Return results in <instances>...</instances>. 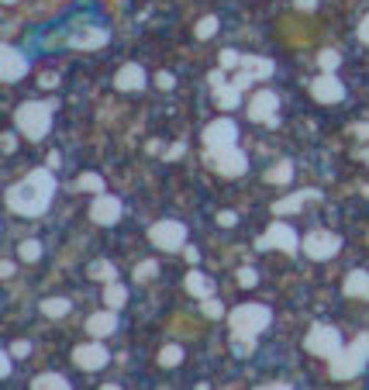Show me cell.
<instances>
[{
	"mask_svg": "<svg viewBox=\"0 0 369 390\" xmlns=\"http://www.w3.org/2000/svg\"><path fill=\"white\" fill-rule=\"evenodd\" d=\"M55 197V177L52 169H31L25 180H18L7 190V208L25 218H38L45 214Z\"/></svg>",
	"mask_w": 369,
	"mask_h": 390,
	"instance_id": "cell-1",
	"label": "cell"
},
{
	"mask_svg": "<svg viewBox=\"0 0 369 390\" xmlns=\"http://www.w3.org/2000/svg\"><path fill=\"white\" fill-rule=\"evenodd\" d=\"M52 111L55 104H45V101H28L14 111V125L18 131L31 138V142H38V138H45L49 128H52Z\"/></svg>",
	"mask_w": 369,
	"mask_h": 390,
	"instance_id": "cell-2",
	"label": "cell"
},
{
	"mask_svg": "<svg viewBox=\"0 0 369 390\" xmlns=\"http://www.w3.org/2000/svg\"><path fill=\"white\" fill-rule=\"evenodd\" d=\"M366 363H369V332H363V335H356V342L348 349H342L328 363V369H331L335 380H352V377H359L366 369Z\"/></svg>",
	"mask_w": 369,
	"mask_h": 390,
	"instance_id": "cell-3",
	"label": "cell"
},
{
	"mask_svg": "<svg viewBox=\"0 0 369 390\" xmlns=\"http://www.w3.org/2000/svg\"><path fill=\"white\" fill-rule=\"evenodd\" d=\"M228 321H232V335H259L269 328L273 311L266 304H242L228 314Z\"/></svg>",
	"mask_w": 369,
	"mask_h": 390,
	"instance_id": "cell-4",
	"label": "cell"
},
{
	"mask_svg": "<svg viewBox=\"0 0 369 390\" xmlns=\"http://www.w3.org/2000/svg\"><path fill=\"white\" fill-rule=\"evenodd\" d=\"M304 349L311 352V356H321V360H335L339 352H342V335H339V328H331V325H314L307 338H304Z\"/></svg>",
	"mask_w": 369,
	"mask_h": 390,
	"instance_id": "cell-5",
	"label": "cell"
},
{
	"mask_svg": "<svg viewBox=\"0 0 369 390\" xmlns=\"http://www.w3.org/2000/svg\"><path fill=\"white\" fill-rule=\"evenodd\" d=\"M300 249H304V256H311V260H317V262H324V260H331V256H339V249H342V238H339L335 232L314 228V232L304 235Z\"/></svg>",
	"mask_w": 369,
	"mask_h": 390,
	"instance_id": "cell-6",
	"label": "cell"
},
{
	"mask_svg": "<svg viewBox=\"0 0 369 390\" xmlns=\"http://www.w3.org/2000/svg\"><path fill=\"white\" fill-rule=\"evenodd\" d=\"M149 242L162 252H176L186 245V225L183 221H156L149 228Z\"/></svg>",
	"mask_w": 369,
	"mask_h": 390,
	"instance_id": "cell-7",
	"label": "cell"
},
{
	"mask_svg": "<svg viewBox=\"0 0 369 390\" xmlns=\"http://www.w3.org/2000/svg\"><path fill=\"white\" fill-rule=\"evenodd\" d=\"M208 162L211 169H217L221 177H242L249 169V159L238 145H228V149H208Z\"/></svg>",
	"mask_w": 369,
	"mask_h": 390,
	"instance_id": "cell-8",
	"label": "cell"
},
{
	"mask_svg": "<svg viewBox=\"0 0 369 390\" xmlns=\"http://www.w3.org/2000/svg\"><path fill=\"white\" fill-rule=\"evenodd\" d=\"M259 249H280V252H297L300 249V238H297V232H293L290 225H283V221H273L269 225V232L256 242Z\"/></svg>",
	"mask_w": 369,
	"mask_h": 390,
	"instance_id": "cell-9",
	"label": "cell"
},
{
	"mask_svg": "<svg viewBox=\"0 0 369 390\" xmlns=\"http://www.w3.org/2000/svg\"><path fill=\"white\" fill-rule=\"evenodd\" d=\"M204 145L208 149H228V145H238V125L232 118H217L204 128Z\"/></svg>",
	"mask_w": 369,
	"mask_h": 390,
	"instance_id": "cell-10",
	"label": "cell"
},
{
	"mask_svg": "<svg viewBox=\"0 0 369 390\" xmlns=\"http://www.w3.org/2000/svg\"><path fill=\"white\" fill-rule=\"evenodd\" d=\"M311 97L317 104H339L345 101V87L335 73H321L317 79H311Z\"/></svg>",
	"mask_w": 369,
	"mask_h": 390,
	"instance_id": "cell-11",
	"label": "cell"
},
{
	"mask_svg": "<svg viewBox=\"0 0 369 390\" xmlns=\"http://www.w3.org/2000/svg\"><path fill=\"white\" fill-rule=\"evenodd\" d=\"M25 73H28L25 52H18L14 45H4L0 49V77H4V83H18Z\"/></svg>",
	"mask_w": 369,
	"mask_h": 390,
	"instance_id": "cell-12",
	"label": "cell"
},
{
	"mask_svg": "<svg viewBox=\"0 0 369 390\" xmlns=\"http://www.w3.org/2000/svg\"><path fill=\"white\" fill-rule=\"evenodd\" d=\"M276 107H280V97L273 90H259L249 101V118L252 121H266V125H276Z\"/></svg>",
	"mask_w": 369,
	"mask_h": 390,
	"instance_id": "cell-13",
	"label": "cell"
},
{
	"mask_svg": "<svg viewBox=\"0 0 369 390\" xmlns=\"http://www.w3.org/2000/svg\"><path fill=\"white\" fill-rule=\"evenodd\" d=\"M121 201L118 197H110V194H97L93 197V204H90V218L97 221V225H118L121 221Z\"/></svg>",
	"mask_w": 369,
	"mask_h": 390,
	"instance_id": "cell-14",
	"label": "cell"
},
{
	"mask_svg": "<svg viewBox=\"0 0 369 390\" xmlns=\"http://www.w3.org/2000/svg\"><path fill=\"white\" fill-rule=\"evenodd\" d=\"M107 349L101 345V342H90V345H76V352H73V363L79 366V369H104L107 366Z\"/></svg>",
	"mask_w": 369,
	"mask_h": 390,
	"instance_id": "cell-15",
	"label": "cell"
},
{
	"mask_svg": "<svg viewBox=\"0 0 369 390\" xmlns=\"http://www.w3.org/2000/svg\"><path fill=\"white\" fill-rule=\"evenodd\" d=\"M114 87L118 90H125V94H138V90H145V69L138 66V62H128V66H121L118 69V77H114Z\"/></svg>",
	"mask_w": 369,
	"mask_h": 390,
	"instance_id": "cell-16",
	"label": "cell"
},
{
	"mask_svg": "<svg viewBox=\"0 0 369 390\" xmlns=\"http://www.w3.org/2000/svg\"><path fill=\"white\" fill-rule=\"evenodd\" d=\"M69 45L79 49V52H86V49H101V45H107V31L104 28H79V31L69 35Z\"/></svg>",
	"mask_w": 369,
	"mask_h": 390,
	"instance_id": "cell-17",
	"label": "cell"
},
{
	"mask_svg": "<svg viewBox=\"0 0 369 390\" xmlns=\"http://www.w3.org/2000/svg\"><path fill=\"white\" fill-rule=\"evenodd\" d=\"M114 328H118V311H114V308L97 311V314H90V318H86V332H90L93 338H107Z\"/></svg>",
	"mask_w": 369,
	"mask_h": 390,
	"instance_id": "cell-18",
	"label": "cell"
},
{
	"mask_svg": "<svg viewBox=\"0 0 369 390\" xmlns=\"http://www.w3.org/2000/svg\"><path fill=\"white\" fill-rule=\"evenodd\" d=\"M317 197H321L317 190H297V194H290V197L276 201V204H273V214H280V218H283V214H293V211H300L307 201H317Z\"/></svg>",
	"mask_w": 369,
	"mask_h": 390,
	"instance_id": "cell-19",
	"label": "cell"
},
{
	"mask_svg": "<svg viewBox=\"0 0 369 390\" xmlns=\"http://www.w3.org/2000/svg\"><path fill=\"white\" fill-rule=\"evenodd\" d=\"M345 297H356V301H369V273L356 269L345 277Z\"/></svg>",
	"mask_w": 369,
	"mask_h": 390,
	"instance_id": "cell-20",
	"label": "cell"
},
{
	"mask_svg": "<svg viewBox=\"0 0 369 390\" xmlns=\"http://www.w3.org/2000/svg\"><path fill=\"white\" fill-rule=\"evenodd\" d=\"M242 73H249L252 79H266V77H273V62L259 59V55H245L242 59Z\"/></svg>",
	"mask_w": 369,
	"mask_h": 390,
	"instance_id": "cell-21",
	"label": "cell"
},
{
	"mask_svg": "<svg viewBox=\"0 0 369 390\" xmlns=\"http://www.w3.org/2000/svg\"><path fill=\"white\" fill-rule=\"evenodd\" d=\"M186 290H190L193 297H200V301H208V297L214 294L211 280H208L204 273H197V269H190V273H186Z\"/></svg>",
	"mask_w": 369,
	"mask_h": 390,
	"instance_id": "cell-22",
	"label": "cell"
},
{
	"mask_svg": "<svg viewBox=\"0 0 369 390\" xmlns=\"http://www.w3.org/2000/svg\"><path fill=\"white\" fill-rule=\"evenodd\" d=\"M31 390H73V387H69V380L62 373H38L31 380Z\"/></svg>",
	"mask_w": 369,
	"mask_h": 390,
	"instance_id": "cell-23",
	"label": "cell"
},
{
	"mask_svg": "<svg viewBox=\"0 0 369 390\" xmlns=\"http://www.w3.org/2000/svg\"><path fill=\"white\" fill-rule=\"evenodd\" d=\"M214 97H217V104L225 107V111H232V107L242 104V90H238L235 83H221V87H214Z\"/></svg>",
	"mask_w": 369,
	"mask_h": 390,
	"instance_id": "cell-24",
	"label": "cell"
},
{
	"mask_svg": "<svg viewBox=\"0 0 369 390\" xmlns=\"http://www.w3.org/2000/svg\"><path fill=\"white\" fill-rule=\"evenodd\" d=\"M69 311H73V301H66V297H49V301H42V314H45V318H66Z\"/></svg>",
	"mask_w": 369,
	"mask_h": 390,
	"instance_id": "cell-25",
	"label": "cell"
},
{
	"mask_svg": "<svg viewBox=\"0 0 369 390\" xmlns=\"http://www.w3.org/2000/svg\"><path fill=\"white\" fill-rule=\"evenodd\" d=\"M93 280H101V284H114V277H118V269H114V262H107V260H97V262H90V269H86Z\"/></svg>",
	"mask_w": 369,
	"mask_h": 390,
	"instance_id": "cell-26",
	"label": "cell"
},
{
	"mask_svg": "<svg viewBox=\"0 0 369 390\" xmlns=\"http://www.w3.org/2000/svg\"><path fill=\"white\" fill-rule=\"evenodd\" d=\"M104 301H107V308H125V301H128V290L121 284H107V290H104Z\"/></svg>",
	"mask_w": 369,
	"mask_h": 390,
	"instance_id": "cell-27",
	"label": "cell"
},
{
	"mask_svg": "<svg viewBox=\"0 0 369 390\" xmlns=\"http://www.w3.org/2000/svg\"><path fill=\"white\" fill-rule=\"evenodd\" d=\"M290 177H293V162H280V166H273L269 173H266V180L269 183H276V186H283V183H290Z\"/></svg>",
	"mask_w": 369,
	"mask_h": 390,
	"instance_id": "cell-28",
	"label": "cell"
},
{
	"mask_svg": "<svg viewBox=\"0 0 369 390\" xmlns=\"http://www.w3.org/2000/svg\"><path fill=\"white\" fill-rule=\"evenodd\" d=\"M232 352L242 356V360L252 356V352H256V335H232Z\"/></svg>",
	"mask_w": 369,
	"mask_h": 390,
	"instance_id": "cell-29",
	"label": "cell"
},
{
	"mask_svg": "<svg viewBox=\"0 0 369 390\" xmlns=\"http://www.w3.org/2000/svg\"><path fill=\"white\" fill-rule=\"evenodd\" d=\"M317 66H321V73H335L342 66V55L335 52V49H324V52L317 55Z\"/></svg>",
	"mask_w": 369,
	"mask_h": 390,
	"instance_id": "cell-30",
	"label": "cell"
},
{
	"mask_svg": "<svg viewBox=\"0 0 369 390\" xmlns=\"http://www.w3.org/2000/svg\"><path fill=\"white\" fill-rule=\"evenodd\" d=\"M76 190L101 194V190H104V180H101V173H83V177H76Z\"/></svg>",
	"mask_w": 369,
	"mask_h": 390,
	"instance_id": "cell-31",
	"label": "cell"
},
{
	"mask_svg": "<svg viewBox=\"0 0 369 390\" xmlns=\"http://www.w3.org/2000/svg\"><path fill=\"white\" fill-rule=\"evenodd\" d=\"M18 252H21V260H25V262H38V260H42V242L28 238V242L18 245Z\"/></svg>",
	"mask_w": 369,
	"mask_h": 390,
	"instance_id": "cell-32",
	"label": "cell"
},
{
	"mask_svg": "<svg viewBox=\"0 0 369 390\" xmlns=\"http://www.w3.org/2000/svg\"><path fill=\"white\" fill-rule=\"evenodd\" d=\"M159 363L162 366H180L183 363V349H180V345H166V349L159 352Z\"/></svg>",
	"mask_w": 369,
	"mask_h": 390,
	"instance_id": "cell-33",
	"label": "cell"
},
{
	"mask_svg": "<svg viewBox=\"0 0 369 390\" xmlns=\"http://www.w3.org/2000/svg\"><path fill=\"white\" fill-rule=\"evenodd\" d=\"M214 31H217V18H211V14H208V18H200V25H197V38L204 42V38H211Z\"/></svg>",
	"mask_w": 369,
	"mask_h": 390,
	"instance_id": "cell-34",
	"label": "cell"
},
{
	"mask_svg": "<svg viewBox=\"0 0 369 390\" xmlns=\"http://www.w3.org/2000/svg\"><path fill=\"white\" fill-rule=\"evenodd\" d=\"M242 59H245V55H238L235 49H225V52H221V69H235V66H242Z\"/></svg>",
	"mask_w": 369,
	"mask_h": 390,
	"instance_id": "cell-35",
	"label": "cell"
},
{
	"mask_svg": "<svg viewBox=\"0 0 369 390\" xmlns=\"http://www.w3.org/2000/svg\"><path fill=\"white\" fill-rule=\"evenodd\" d=\"M238 284H242V286H256V284H259V273H256L252 266H245V269H238Z\"/></svg>",
	"mask_w": 369,
	"mask_h": 390,
	"instance_id": "cell-36",
	"label": "cell"
},
{
	"mask_svg": "<svg viewBox=\"0 0 369 390\" xmlns=\"http://www.w3.org/2000/svg\"><path fill=\"white\" fill-rule=\"evenodd\" d=\"M156 277V262L149 260V262H142L138 269H135V280H152Z\"/></svg>",
	"mask_w": 369,
	"mask_h": 390,
	"instance_id": "cell-37",
	"label": "cell"
},
{
	"mask_svg": "<svg viewBox=\"0 0 369 390\" xmlns=\"http://www.w3.org/2000/svg\"><path fill=\"white\" fill-rule=\"evenodd\" d=\"M200 308H204V314H208V318H221V314H225L221 301H214V297H208V301H204Z\"/></svg>",
	"mask_w": 369,
	"mask_h": 390,
	"instance_id": "cell-38",
	"label": "cell"
},
{
	"mask_svg": "<svg viewBox=\"0 0 369 390\" xmlns=\"http://www.w3.org/2000/svg\"><path fill=\"white\" fill-rule=\"evenodd\" d=\"M235 221H238L235 211H221V214H217V225H225V228H232Z\"/></svg>",
	"mask_w": 369,
	"mask_h": 390,
	"instance_id": "cell-39",
	"label": "cell"
},
{
	"mask_svg": "<svg viewBox=\"0 0 369 390\" xmlns=\"http://www.w3.org/2000/svg\"><path fill=\"white\" fill-rule=\"evenodd\" d=\"M156 83L162 87V90H173V87H176V77H173V73H159Z\"/></svg>",
	"mask_w": 369,
	"mask_h": 390,
	"instance_id": "cell-40",
	"label": "cell"
},
{
	"mask_svg": "<svg viewBox=\"0 0 369 390\" xmlns=\"http://www.w3.org/2000/svg\"><path fill=\"white\" fill-rule=\"evenodd\" d=\"M14 149H18V135H14V131H7V135H4V152L11 156Z\"/></svg>",
	"mask_w": 369,
	"mask_h": 390,
	"instance_id": "cell-41",
	"label": "cell"
},
{
	"mask_svg": "<svg viewBox=\"0 0 369 390\" xmlns=\"http://www.w3.org/2000/svg\"><path fill=\"white\" fill-rule=\"evenodd\" d=\"M11 356H14L11 349H7V352L0 356V373H4V377H11Z\"/></svg>",
	"mask_w": 369,
	"mask_h": 390,
	"instance_id": "cell-42",
	"label": "cell"
},
{
	"mask_svg": "<svg viewBox=\"0 0 369 390\" xmlns=\"http://www.w3.org/2000/svg\"><path fill=\"white\" fill-rule=\"evenodd\" d=\"M208 79H211V90H214V87H221V83H228V77H225V69H214V73H211V77H208Z\"/></svg>",
	"mask_w": 369,
	"mask_h": 390,
	"instance_id": "cell-43",
	"label": "cell"
},
{
	"mask_svg": "<svg viewBox=\"0 0 369 390\" xmlns=\"http://www.w3.org/2000/svg\"><path fill=\"white\" fill-rule=\"evenodd\" d=\"M11 352H14V356H28V352H31V345H28V342H14V345H11Z\"/></svg>",
	"mask_w": 369,
	"mask_h": 390,
	"instance_id": "cell-44",
	"label": "cell"
},
{
	"mask_svg": "<svg viewBox=\"0 0 369 390\" xmlns=\"http://www.w3.org/2000/svg\"><path fill=\"white\" fill-rule=\"evenodd\" d=\"M359 42H366L369 45V14L363 18V25H359Z\"/></svg>",
	"mask_w": 369,
	"mask_h": 390,
	"instance_id": "cell-45",
	"label": "cell"
},
{
	"mask_svg": "<svg viewBox=\"0 0 369 390\" xmlns=\"http://www.w3.org/2000/svg\"><path fill=\"white\" fill-rule=\"evenodd\" d=\"M297 7H300V11H314L317 0H297Z\"/></svg>",
	"mask_w": 369,
	"mask_h": 390,
	"instance_id": "cell-46",
	"label": "cell"
},
{
	"mask_svg": "<svg viewBox=\"0 0 369 390\" xmlns=\"http://www.w3.org/2000/svg\"><path fill=\"white\" fill-rule=\"evenodd\" d=\"M186 262H200V252H197V249H190V245H186Z\"/></svg>",
	"mask_w": 369,
	"mask_h": 390,
	"instance_id": "cell-47",
	"label": "cell"
},
{
	"mask_svg": "<svg viewBox=\"0 0 369 390\" xmlns=\"http://www.w3.org/2000/svg\"><path fill=\"white\" fill-rule=\"evenodd\" d=\"M356 135H359V138H369V125H356Z\"/></svg>",
	"mask_w": 369,
	"mask_h": 390,
	"instance_id": "cell-48",
	"label": "cell"
},
{
	"mask_svg": "<svg viewBox=\"0 0 369 390\" xmlns=\"http://www.w3.org/2000/svg\"><path fill=\"white\" fill-rule=\"evenodd\" d=\"M259 390H290L287 384H269V387H259Z\"/></svg>",
	"mask_w": 369,
	"mask_h": 390,
	"instance_id": "cell-49",
	"label": "cell"
},
{
	"mask_svg": "<svg viewBox=\"0 0 369 390\" xmlns=\"http://www.w3.org/2000/svg\"><path fill=\"white\" fill-rule=\"evenodd\" d=\"M101 390H121V387H118V384H104V387H101Z\"/></svg>",
	"mask_w": 369,
	"mask_h": 390,
	"instance_id": "cell-50",
	"label": "cell"
},
{
	"mask_svg": "<svg viewBox=\"0 0 369 390\" xmlns=\"http://www.w3.org/2000/svg\"><path fill=\"white\" fill-rule=\"evenodd\" d=\"M366 162H369V149H366Z\"/></svg>",
	"mask_w": 369,
	"mask_h": 390,
	"instance_id": "cell-51",
	"label": "cell"
},
{
	"mask_svg": "<svg viewBox=\"0 0 369 390\" xmlns=\"http://www.w3.org/2000/svg\"><path fill=\"white\" fill-rule=\"evenodd\" d=\"M4 4H14V0H4Z\"/></svg>",
	"mask_w": 369,
	"mask_h": 390,
	"instance_id": "cell-52",
	"label": "cell"
}]
</instances>
